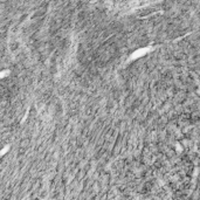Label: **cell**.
<instances>
[{"instance_id":"6da1fadb","label":"cell","mask_w":200,"mask_h":200,"mask_svg":"<svg viewBox=\"0 0 200 200\" xmlns=\"http://www.w3.org/2000/svg\"><path fill=\"white\" fill-rule=\"evenodd\" d=\"M147 52V49H139V51H137L136 53H135L134 55L131 56V59H136V57H139V56H143L144 54H145Z\"/></svg>"}]
</instances>
